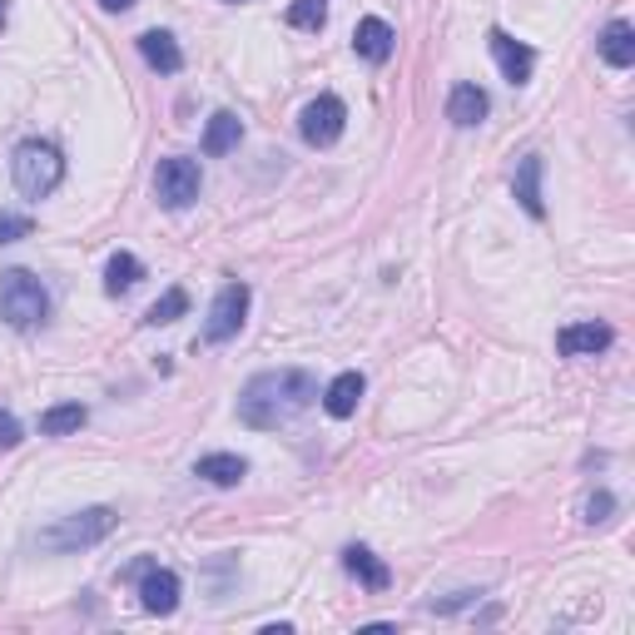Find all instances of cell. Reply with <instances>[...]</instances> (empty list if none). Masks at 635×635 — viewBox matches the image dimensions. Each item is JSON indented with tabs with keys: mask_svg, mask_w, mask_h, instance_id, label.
Here are the masks:
<instances>
[{
	"mask_svg": "<svg viewBox=\"0 0 635 635\" xmlns=\"http://www.w3.org/2000/svg\"><path fill=\"white\" fill-rule=\"evenodd\" d=\"M199 189H204V179H199V165H194V159H184V154L159 159V169H154V199L165 204L169 213L189 209V204L199 199Z\"/></svg>",
	"mask_w": 635,
	"mask_h": 635,
	"instance_id": "cell-5",
	"label": "cell"
},
{
	"mask_svg": "<svg viewBox=\"0 0 635 635\" xmlns=\"http://www.w3.org/2000/svg\"><path fill=\"white\" fill-rule=\"evenodd\" d=\"M115 527H119L115 506H85V511H70L55 527L40 531V552H85V546L105 542Z\"/></svg>",
	"mask_w": 635,
	"mask_h": 635,
	"instance_id": "cell-4",
	"label": "cell"
},
{
	"mask_svg": "<svg viewBox=\"0 0 635 635\" xmlns=\"http://www.w3.org/2000/svg\"><path fill=\"white\" fill-rule=\"evenodd\" d=\"M477 596H482V591H457V596H448V600H427V611L452 615V611H462V606H471Z\"/></svg>",
	"mask_w": 635,
	"mask_h": 635,
	"instance_id": "cell-26",
	"label": "cell"
},
{
	"mask_svg": "<svg viewBox=\"0 0 635 635\" xmlns=\"http://www.w3.org/2000/svg\"><path fill=\"white\" fill-rule=\"evenodd\" d=\"M542 174H546V159H542V154H527V159L517 165V179H511V194H517V204L531 213V219H546Z\"/></svg>",
	"mask_w": 635,
	"mask_h": 635,
	"instance_id": "cell-11",
	"label": "cell"
},
{
	"mask_svg": "<svg viewBox=\"0 0 635 635\" xmlns=\"http://www.w3.org/2000/svg\"><path fill=\"white\" fill-rule=\"evenodd\" d=\"M184 313H189V294L184 288H169L165 298H154V308L144 313V323H150V328H165V323H179Z\"/></svg>",
	"mask_w": 635,
	"mask_h": 635,
	"instance_id": "cell-22",
	"label": "cell"
},
{
	"mask_svg": "<svg viewBox=\"0 0 635 635\" xmlns=\"http://www.w3.org/2000/svg\"><path fill=\"white\" fill-rule=\"evenodd\" d=\"M363 392H367L363 373H342V377H333V383H328V392H323V412L342 423V417H353V412H358Z\"/></svg>",
	"mask_w": 635,
	"mask_h": 635,
	"instance_id": "cell-16",
	"label": "cell"
},
{
	"mask_svg": "<svg viewBox=\"0 0 635 635\" xmlns=\"http://www.w3.org/2000/svg\"><path fill=\"white\" fill-rule=\"evenodd\" d=\"M140 55H144V65H150V70H159V75H179V70H184V50H179V40L169 36V30H144V36H140Z\"/></svg>",
	"mask_w": 635,
	"mask_h": 635,
	"instance_id": "cell-13",
	"label": "cell"
},
{
	"mask_svg": "<svg viewBox=\"0 0 635 635\" xmlns=\"http://www.w3.org/2000/svg\"><path fill=\"white\" fill-rule=\"evenodd\" d=\"M342 566H348V576H358L367 591H388L392 586L388 561H377L367 546H348V552H342Z\"/></svg>",
	"mask_w": 635,
	"mask_h": 635,
	"instance_id": "cell-18",
	"label": "cell"
},
{
	"mask_svg": "<svg viewBox=\"0 0 635 635\" xmlns=\"http://www.w3.org/2000/svg\"><path fill=\"white\" fill-rule=\"evenodd\" d=\"M313 402H318V377L303 373V367H278V373H259L244 383L238 423L273 432V427H288L294 417H303Z\"/></svg>",
	"mask_w": 635,
	"mask_h": 635,
	"instance_id": "cell-1",
	"label": "cell"
},
{
	"mask_svg": "<svg viewBox=\"0 0 635 635\" xmlns=\"http://www.w3.org/2000/svg\"><path fill=\"white\" fill-rule=\"evenodd\" d=\"M85 423H90V412H85L80 402H60V407L40 412V432L46 437H70V432H80Z\"/></svg>",
	"mask_w": 635,
	"mask_h": 635,
	"instance_id": "cell-20",
	"label": "cell"
},
{
	"mask_svg": "<svg viewBox=\"0 0 635 635\" xmlns=\"http://www.w3.org/2000/svg\"><path fill=\"white\" fill-rule=\"evenodd\" d=\"M238 140H244V119L234 115V109H219V115L209 119V130H204V154H229V150H238Z\"/></svg>",
	"mask_w": 635,
	"mask_h": 635,
	"instance_id": "cell-19",
	"label": "cell"
},
{
	"mask_svg": "<svg viewBox=\"0 0 635 635\" xmlns=\"http://www.w3.org/2000/svg\"><path fill=\"white\" fill-rule=\"evenodd\" d=\"M30 219L25 213H11V209H0V244H15V238H30Z\"/></svg>",
	"mask_w": 635,
	"mask_h": 635,
	"instance_id": "cell-25",
	"label": "cell"
},
{
	"mask_svg": "<svg viewBox=\"0 0 635 635\" xmlns=\"http://www.w3.org/2000/svg\"><path fill=\"white\" fill-rule=\"evenodd\" d=\"M179 576L174 571H165V566H150V571H144L140 576V606L150 615H174L179 611Z\"/></svg>",
	"mask_w": 635,
	"mask_h": 635,
	"instance_id": "cell-9",
	"label": "cell"
},
{
	"mask_svg": "<svg viewBox=\"0 0 635 635\" xmlns=\"http://www.w3.org/2000/svg\"><path fill=\"white\" fill-rule=\"evenodd\" d=\"M392 40H398V30H392L388 21H377V15L358 21V30H353V50L367 60V65H383V60L392 55Z\"/></svg>",
	"mask_w": 635,
	"mask_h": 635,
	"instance_id": "cell-14",
	"label": "cell"
},
{
	"mask_svg": "<svg viewBox=\"0 0 635 635\" xmlns=\"http://www.w3.org/2000/svg\"><path fill=\"white\" fill-rule=\"evenodd\" d=\"M0 25H5V0H0Z\"/></svg>",
	"mask_w": 635,
	"mask_h": 635,
	"instance_id": "cell-30",
	"label": "cell"
},
{
	"mask_svg": "<svg viewBox=\"0 0 635 635\" xmlns=\"http://www.w3.org/2000/svg\"><path fill=\"white\" fill-rule=\"evenodd\" d=\"M0 318L11 323L15 333H30L50 318V294L46 283L30 269H5L0 273Z\"/></svg>",
	"mask_w": 635,
	"mask_h": 635,
	"instance_id": "cell-2",
	"label": "cell"
},
{
	"mask_svg": "<svg viewBox=\"0 0 635 635\" xmlns=\"http://www.w3.org/2000/svg\"><path fill=\"white\" fill-rule=\"evenodd\" d=\"M100 5H105V11H130L134 0H100Z\"/></svg>",
	"mask_w": 635,
	"mask_h": 635,
	"instance_id": "cell-29",
	"label": "cell"
},
{
	"mask_svg": "<svg viewBox=\"0 0 635 635\" xmlns=\"http://www.w3.org/2000/svg\"><path fill=\"white\" fill-rule=\"evenodd\" d=\"M487 46H492L496 70H502L511 85H527L531 80V70H536V50H531V46L511 40L506 30H492V36H487Z\"/></svg>",
	"mask_w": 635,
	"mask_h": 635,
	"instance_id": "cell-8",
	"label": "cell"
},
{
	"mask_svg": "<svg viewBox=\"0 0 635 635\" xmlns=\"http://www.w3.org/2000/svg\"><path fill=\"white\" fill-rule=\"evenodd\" d=\"M194 477L209 487H238L248 477V462L238 452H209V457L194 462Z\"/></svg>",
	"mask_w": 635,
	"mask_h": 635,
	"instance_id": "cell-15",
	"label": "cell"
},
{
	"mask_svg": "<svg viewBox=\"0 0 635 635\" xmlns=\"http://www.w3.org/2000/svg\"><path fill=\"white\" fill-rule=\"evenodd\" d=\"M248 303H254L248 283H224L209 303V318H204V342L238 338V328H244V318H248Z\"/></svg>",
	"mask_w": 635,
	"mask_h": 635,
	"instance_id": "cell-6",
	"label": "cell"
},
{
	"mask_svg": "<svg viewBox=\"0 0 635 635\" xmlns=\"http://www.w3.org/2000/svg\"><path fill=\"white\" fill-rule=\"evenodd\" d=\"M144 278V269H140V259H134V254H125V248H119L115 259L105 263V294L109 298H119V294H130L134 283Z\"/></svg>",
	"mask_w": 635,
	"mask_h": 635,
	"instance_id": "cell-21",
	"label": "cell"
},
{
	"mask_svg": "<svg viewBox=\"0 0 635 635\" xmlns=\"http://www.w3.org/2000/svg\"><path fill=\"white\" fill-rule=\"evenodd\" d=\"M600 60L606 65H615V70H631L635 65V30H631V21H611L606 30H600Z\"/></svg>",
	"mask_w": 635,
	"mask_h": 635,
	"instance_id": "cell-17",
	"label": "cell"
},
{
	"mask_svg": "<svg viewBox=\"0 0 635 635\" xmlns=\"http://www.w3.org/2000/svg\"><path fill=\"white\" fill-rule=\"evenodd\" d=\"M229 5H244V0H229Z\"/></svg>",
	"mask_w": 635,
	"mask_h": 635,
	"instance_id": "cell-31",
	"label": "cell"
},
{
	"mask_svg": "<svg viewBox=\"0 0 635 635\" xmlns=\"http://www.w3.org/2000/svg\"><path fill=\"white\" fill-rule=\"evenodd\" d=\"M615 342V333L606 328V323H571V328L556 333V353L561 358H596L606 353Z\"/></svg>",
	"mask_w": 635,
	"mask_h": 635,
	"instance_id": "cell-10",
	"label": "cell"
},
{
	"mask_svg": "<svg viewBox=\"0 0 635 635\" xmlns=\"http://www.w3.org/2000/svg\"><path fill=\"white\" fill-rule=\"evenodd\" d=\"M11 179L25 199H46V194L60 189V179H65V154L50 140H25L11 159Z\"/></svg>",
	"mask_w": 635,
	"mask_h": 635,
	"instance_id": "cell-3",
	"label": "cell"
},
{
	"mask_svg": "<svg viewBox=\"0 0 635 635\" xmlns=\"http://www.w3.org/2000/svg\"><path fill=\"white\" fill-rule=\"evenodd\" d=\"M581 511H586V527H600V521H611V511H615V496H611V492H591Z\"/></svg>",
	"mask_w": 635,
	"mask_h": 635,
	"instance_id": "cell-24",
	"label": "cell"
},
{
	"mask_svg": "<svg viewBox=\"0 0 635 635\" xmlns=\"http://www.w3.org/2000/svg\"><path fill=\"white\" fill-rule=\"evenodd\" d=\"M487 109H492V100H487L482 85H452L448 94V119L457 125V130H477L487 119Z\"/></svg>",
	"mask_w": 635,
	"mask_h": 635,
	"instance_id": "cell-12",
	"label": "cell"
},
{
	"mask_svg": "<svg viewBox=\"0 0 635 635\" xmlns=\"http://www.w3.org/2000/svg\"><path fill=\"white\" fill-rule=\"evenodd\" d=\"M342 125H348V105H342L338 94H318V100L303 105V115H298V134H303V144H313V150L338 144Z\"/></svg>",
	"mask_w": 635,
	"mask_h": 635,
	"instance_id": "cell-7",
	"label": "cell"
},
{
	"mask_svg": "<svg viewBox=\"0 0 635 635\" xmlns=\"http://www.w3.org/2000/svg\"><path fill=\"white\" fill-rule=\"evenodd\" d=\"M150 566H154L150 556H140V561H134V566H125V571H119V581H140L144 571H150Z\"/></svg>",
	"mask_w": 635,
	"mask_h": 635,
	"instance_id": "cell-28",
	"label": "cell"
},
{
	"mask_svg": "<svg viewBox=\"0 0 635 635\" xmlns=\"http://www.w3.org/2000/svg\"><path fill=\"white\" fill-rule=\"evenodd\" d=\"M323 21H328V0H294L288 5V25L294 30H323Z\"/></svg>",
	"mask_w": 635,
	"mask_h": 635,
	"instance_id": "cell-23",
	"label": "cell"
},
{
	"mask_svg": "<svg viewBox=\"0 0 635 635\" xmlns=\"http://www.w3.org/2000/svg\"><path fill=\"white\" fill-rule=\"evenodd\" d=\"M21 448V423H15V412L0 407V452H11Z\"/></svg>",
	"mask_w": 635,
	"mask_h": 635,
	"instance_id": "cell-27",
	"label": "cell"
}]
</instances>
